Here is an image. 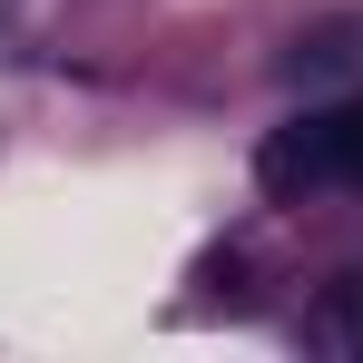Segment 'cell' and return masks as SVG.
<instances>
[{
    "instance_id": "1",
    "label": "cell",
    "mask_w": 363,
    "mask_h": 363,
    "mask_svg": "<svg viewBox=\"0 0 363 363\" xmlns=\"http://www.w3.org/2000/svg\"><path fill=\"white\" fill-rule=\"evenodd\" d=\"M255 186L265 196H334V186H363V89L354 99H324V108H295L285 128H265L255 147Z\"/></svg>"
},
{
    "instance_id": "2",
    "label": "cell",
    "mask_w": 363,
    "mask_h": 363,
    "mask_svg": "<svg viewBox=\"0 0 363 363\" xmlns=\"http://www.w3.org/2000/svg\"><path fill=\"white\" fill-rule=\"evenodd\" d=\"M354 40H363L354 20H334V30H304V40H295V60H285V69H295V79H304V69H344V60H354Z\"/></svg>"
},
{
    "instance_id": "3",
    "label": "cell",
    "mask_w": 363,
    "mask_h": 363,
    "mask_svg": "<svg viewBox=\"0 0 363 363\" xmlns=\"http://www.w3.org/2000/svg\"><path fill=\"white\" fill-rule=\"evenodd\" d=\"M324 334H334V344H354V354H363V275L344 285V295H334V314H324Z\"/></svg>"
}]
</instances>
